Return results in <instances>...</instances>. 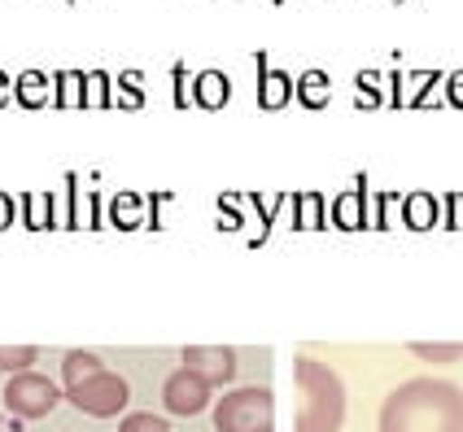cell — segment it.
Here are the masks:
<instances>
[{
	"mask_svg": "<svg viewBox=\"0 0 463 432\" xmlns=\"http://www.w3.org/2000/svg\"><path fill=\"white\" fill-rule=\"evenodd\" d=\"M381 432H463V389L438 376L402 380L381 402Z\"/></svg>",
	"mask_w": 463,
	"mask_h": 432,
	"instance_id": "1",
	"label": "cell"
},
{
	"mask_svg": "<svg viewBox=\"0 0 463 432\" xmlns=\"http://www.w3.org/2000/svg\"><path fill=\"white\" fill-rule=\"evenodd\" d=\"M293 432H341L345 428V380L324 358H293Z\"/></svg>",
	"mask_w": 463,
	"mask_h": 432,
	"instance_id": "2",
	"label": "cell"
},
{
	"mask_svg": "<svg viewBox=\"0 0 463 432\" xmlns=\"http://www.w3.org/2000/svg\"><path fill=\"white\" fill-rule=\"evenodd\" d=\"M214 432H276V398L267 384H241L214 402Z\"/></svg>",
	"mask_w": 463,
	"mask_h": 432,
	"instance_id": "3",
	"label": "cell"
},
{
	"mask_svg": "<svg viewBox=\"0 0 463 432\" xmlns=\"http://www.w3.org/2000/svg\"><path fill=\"white\" fill-rule=\"evenodd\" d=\"M66 402L83 415H92V419H114V415H128V402H131V389L128 380L118 376V371H97V376H88L83 384L75 389H66Z\"/></svg>",
	"mask_w": 463,
	"mask_h": 432,
	"instance_id": "4",
	"label": "cell"
},
{
	"mask_svg": "<svg viewBox=\"0 0 463 432\" xmlns=\"http://www.w3.org/2000/svg\"><path fill=\"white\" fill-rule=\"evenodd\" d=\"M61 398H66V393H61L44 371H35V367L9 376V384H5V410H9L14 419H44Z\"/></svg>",
	"mask_w": 463,
	"mask_h": 432,
	"instance_id": "5",
	"label": "cell"
},
{
	"mask_svg": "<svg viewBox=\"0 0 463 432\" xmlns=\"http://www.w3.org/2000/svg\"><path fill=\"white\" fill-rule=\"evenodd\" d=\"M210 398H214V384L206 376H197L193 367H175L166 380H162V402L166 410L175 415V419H193V415H202L210 407Z\"/></svg>",
	"mask_w": 463,
	"mask_h": 432,
	"instance_id": "6",
	"label": "cell"
},
{
	"mask_svg": "<svg viewBox=\"0 0 463 432\" xmlns=\"http://www.w3.org/2000/svg\"><path fill=\"white\" fill-rule=\"evenodd\" d=\"M180 362L193 367L197 376H206L214 389H223V384L236 380V350H232V345H184Z\"/></svg>",
	"mask_w": 463,
	"mask_h": 432,
	"instance_id": "7",
	"label": "cell"
},
{
	"mask_svg": "<svg viewBox=\"0 0 463 432\" xmlns=\"http://www.w3.org/2000/svg\"><path fill=\"white\" fill-rule=\"evenodd\" d=\"M288 101H293V79L284 70H271L267 57L258 52V105L262 109H284Z\"/></svg>",
	"mask_w": 463,
	"mask_h": 432,
	"instance_id": "8",
	"label": "cell"
},
{
	"mask_svg": "<svg viewBox=\"0 0 463 432\" xmlns=\"http://www.w3.org/2000/svg\"><path fill=\"white\" fill-rule=\"evenodd\" d=\"M232 101V79L223 70H197L193 75V109H223Z\"/></svg>",
	"mask_w": 463,
	"mask_h": 432,
	"instance_id": "9",
	"label": "cell"
},
{
	"mask_svg": "<svg viewBox=\"0 0 463 432\" xmlns=\"http://www.w3.org/2000/svg\"><path fill=\"white\" fill-rule=\"evenodd\" d=\"M14 101L23 105V109H44V105H52V75H44V70H23V75L14 79Z\"/></svg>",
	"mask_w": 463,
	"mask_h": 432,
	"instance_id": "10",
	"label": "cell"
},
{
	"mask_svg": "<svg viewBox=\"0 0 463 432\" xmlns=\"http://www.w3.org/2000/svg\"><path fill=\"white\" fill-rule=\"evenodd\" d=\"M109 223L114 228H140V223H149V202L140 197V193H118L114 202H109Z\"/></svg>",
	"mask_w": 463,
	"mask_h": 432,
	"instance_id": "11",
	"label": "cell"
},
{
	"mask_svg": "<svg viewBox=\"0 0 463 432\" xmlns=\"http://www.w3.org/2000/svg\"><path fill=\"white\" fill-rule=\"evenodd\" d=\"M97 371H105V362L92 350H66V358H61V384L66 389L83 384L88 376H97Z\"/></svg>",
	"mask_w": 463,
	"mask_h": 432,
	"instance_id": "12",
	"label": "cell"
},
{
	"mask_svg": "<svg viewBox=\"0 0 463 432\" xmlns=\"http://www.w3.org/2000/svg\"><path fill=\"white\" fill-rule=\"evenodd\" d=\"M83 83H88L83 70H57L52 75V105L57 109H83Z\"/></svg>",
	"mask_w": 463,
	"mask_h": 432,
	"instance_id": "13",
	"label": "cell"
},
{
	"mask_svg": "<svg viewBox=\"0 0 463 432\" xmlns=\"http://www.w3.org/2000/svg\"><path fill=\"white\" fill-rule=\"evenodd\" d=\"M18 219L35 231L52 228V223H57V214H52V193H26V197H18Z\"/></svg>",
	"mask_w": 463,
	"mask_h": 432,
	"instance_id": "14",
	"label": "cell"
},
{
	"mask_svg": "<svg viewBox=\"0 0 463 432\" xmlns=\"http://www.w3.org/2000/svg\"><path fill=\"white\" fill-rule=\"evenodd\" d=\"M293 92H298V101L307 105V109H324L328 97H333V83H328L324 70H307V75H298Z\"/></svg>",
	"mask_w": 463,
	"mask_h": 432,
	"instance_id": "15",
	"label": "cell"
},
{
	"mask_svg": "<svg viewBox=\"0 0 463 432\" xmlns=\"http://www.w3.org/2000/svg\"><path fill=\"white\" fill-rule=\"evenodd\" d=\"M114 105V79L105 70H92L83 83V109H109Z\"/></svg>",
	"mask_w": 463,
	"mask_h": 432,
	"instance_id": "16",
	"label": "cell"
},
{
	"mask_svg": "<svg viewBox=\"0 0 463 432\" xmlns=\"http://www.w3.org/2000/svg\"><path fill=\"white\" fill-rule=\"evenodd\" d=\"M407 350H411L415 358H424V362H459L463 358V341H450V345H446V341H411V345H407Z\"/></svg>",
	"mask_w": 463,
	"mask_h": 432,
	"instance_id": "17",
	"label": "cell"
},
{
	"mask_svg": "<svg viewBox=\"0 0 463 432\" xmlns=\"http://www.w3.org/2000/svg\"><path fill=\"white\" fill-rule=\"evenodd\" d=\"M35 358H40L35 345H0V371H5V376L31 371V367H35Z\"/></svg>",
	"mask_w": 463,
	"mask_h": 432,
	"instance_id": "18",
	"label": "cell"
},
{
	"mask_svg": "<svg viewBox=\"0 0 463 432\" xmlns=\"http://www.w3.org/2000/svg\"><path fill=\"white\" fill-rule=\"evenodd\" d=\"M140 70H123V75L114 79V83H118V97H114V105H118V109H140V105H145V83H140Z\"/></svg>",
	"mask_w": 463,
	"mask_h": 432,
	"instance_id": "19",
	"label": "cell"
},
{
	"mask_svg": "<svg viewBox=\"0 0 463 432\" xmlns=\"http://www.w3.org/2000/svg\"><path fill=\"white\" fill-rule=\"evenodd\" d=\"M118 432H175L166 415H154V410H128L118 419Z\"/></svg>",
	"mask_w": 463,
	"mask_h": 432,
	"instance_id": "20",
	"label": "cell"
},
{
	"mask_svg": "<svg viewBox=\"0 0 463 432\" xmlns=\"http://www.w3.org/2000/svg\"><path fill=\"white\" fill-rule=\"evenodd\" d=\"M402 219H407L411 228H433V219H438V202H433L429 193H415V197H407V205H402Z\"/></svg>",
	"mask_w": 463,
	"mask_h": 432,
	"instance_id": "21",
	"label": "cell"
},
{
	"mask_svg": "<svg viewBox=\"0 0 463 432\" xmlns=\"http://www.w3.org/2000/svg\"><path fill=\"white\" fill-rule=\"evenodd\" d=\"M333 223L336 228H359L363 223V188L345 193V197H336L333 202Z\"/></svg>",
	"mask_w": 463,
	"mask_h": 432,
	"instance_id": "22",
	"label": "cell"
},
{
	"mask_svg": "<svg viewBox=\"0 0 463 432\" xmlns=\"http://www.w3.org/2000/svg\"><path fill=\"white\" fill-rule=\"evenodd\" d=\"M171 97H175V109H193V70L184 61L171 66Z\"/></svg>",
	"mask_w": 463,
	"mask_h": 432,
	"instance_id": "23",
	"label": "cell"
},
{
	"mask_svg": "<svg viewBox=\"0 0 463 432\" xmlns=\"http://www.w3.org/2000/svg\"><path fill=\"white\" fill-rule=\"evenodd\" d=\"M298 223H310V228L324 223V197H315V193H310V197H298Z\"/></svg>",
	"mask_w": 463,
	"mask_h": 432,
	"instance_id": "24",
	"label": "cell"
},
{
	"mask_svg": "<svg viewBox=\"0 0 463 432\" xmlns=\"http://www.w3.org/2000/svg\"><path fill=\"white\" fill-rule=\"evenodd\" d=\"M149 228H162V210L171 205V193H149Z\"/></svg>",
	"mask_w": 463,
	"mask_h": 432,
	"instance_id": "25",
	"label": "cell"
},
{
	"mask_svg": "<svg viewBox=\"0 0 463 432\" xmlns=\"http://www.w3.org/2000/svg\"><path fill=\"white\" fill-rule=\"evenodd\" d=\"M18 219V197H9V193H0V231L9 228Z\"/></svg>",
	"mask_w": 463,
	"mask_h": 432,
	"instance_id": "26",
	"label": "cell"
},
{
	"mask_svg": "<svg viewBox=\"0 0 463 432\" xmlns=\"http://www.w3.org/2000/svg\"><path fill=\"white\" fill-rule=\"evenodd\" d=\"M446 97H450V105H459V109H463V70L446 79Z\"/></svg>",
	"mask_w": 463,
	"mask_h": 432,
	"instance_id": "27",
	"label": "cell"
},
{
	"mask_svg": "<svg viewBox=\"0 0 463 432\" xmlns=\"http://www.w3.org/2000/svg\"><path fill=\"white\" fill-rule=\"evenodd\" d=\"M9 101H14V79H9L5 70H0V109H5Z\"/></svg>",
	"mask_w": 463,
	"mask_h": 432,
	"instance_id": "28",
	"label": "cell"
},
{
	"mask_svg": "<svg viewBox=\"0 0 463 432\" xmlns=\"http://www.w3.org/2000/svg\"><path fill=\"white\" fill-rule=\"evenodd\" d=\"M446 210H450V223H463V193H459V197H450V202H446Z\"/></svg>",
	"mask_w": 463,
	"mask_h": 432,
	"instance_id": "29",
	"label": "cell"
}]
</instances>
